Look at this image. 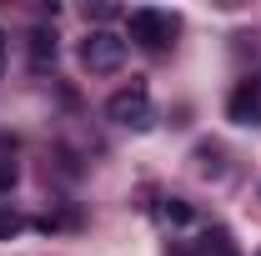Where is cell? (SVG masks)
Instances as JSON below:
<instances>
[{
  "mask_svg": "<svg viewBox=\"0 0 261 256\" xmlns=\"http://www.w3.org/2000/svg\"><path fill=\"white\" fill-rule=\"evenodd\" d=\"M176 31H181V20H176L171 10H151V5H141V10H130V15H126V35L141 45V50H166Z\"/></svg>",
  "mask_w": 261,
  "mask_h": 256,
  "instance_id": "cell-1",
  "label": "cell"
},
{
  "mask_svg": "<svg viewBox=\"0 0 261 256\" xmlns=\"http://www.w3.org/2000/svg\"><path fill=\"white\" fill-rule=\"evenodd\" d=\"M106 116H111L116 126H126V131H151L156 111H151V91H146V81H130L126 91H116V96L106 100Z\"/></svg>",
  "mask_w": 261,
  "mask_h": 256,
  "instance_id": "cell-2",
  "label": "cell"
},
{
  "mask_svg": "<svg viewBox=\"0 0 261 256\" xmlns=\"http://www.w3.org/2000/svg\"><path fill=\"white\" fill-rule=\"evenodd\" d=\"M81 65L91 70V75H111V70H121L126 65V40L116 31H91L81 40Z\"/></svg>",
  "mask_w": 261,
  "mask_h": 256,
  "instance_id": "cell-3",
  "label": "cell"
},
{
  "mask_svg": "<svg viewBox=\"0 0 261 256\" xmlns=\"http://www.w3.org/2000/svg\"><path fill=\"white\" fill-rule=\"evenodd\" d=\"M226 116L236 126H256L261 121V81H236V91L226 100Z\"/></svg>",
  "mask_w": 261,
  "mask_h": 256,
  "instance_id": "cell-4",
  "label": "cell"
},
{
  "mask_svg": "<svg viewBox=\"0 0 261 256\" xmlns=\"http://www.w3.org/2000/svg\"><path fill=\"white\" fill-rule=\"evenodd\" d=\"M186 256H236V241H231L221 226H211V231H201L191 246H186Z\"/></svg>",
  "mask_w": 261,
  "mask_h": 256,
  "instance_id": "cell-5",
  "label": "cell"
},
{
  "mask_svg": "<svg viewBox=\"0 0 261 256\" xmlns=\"http://www.w3.org/2000/svg\"><path fill=\"white\" fill-rule=\"evenodd\" d=\"M156 216H161V226H191V221H196V211L186 206V201H176V196L156 206Z\"/></svg>",
  "mask_w": 261,
  "mask_h": 256,
  "instance_id": "cell-6",
  "label": "cell"
},
{
  "mask_svg": "<svg viewBox=\"0 0 261 256\" xmlns=\"http://www.w3.org/2000/svg\"><path fill=\"white\" fill-rule=\"evenodd\" d=\"M31 61H35V65L56 61V35H50V31H35V35H31Z\"/></svg>",
  "mask_w": 261,
  "mask_h": 256,
  "instance_id": "cell-7",
  "label": "cell"
},
{
  "mask_svg": "<svg viewBox=\"0 0 261 256\" xmlns=\"http://www.w3.org/2000/svg\"><path fill=\"white\" fill-rule=\"evenodd\" d=\"M25 231V216H15V211H0V241H10V236H20Z\"/></svg>",
  "mask_w": 261,
  "mask_h": 256,
  "instance_id": "cell-8",
  "label": "cell"
},
{
  "mask_svg": "<svg viewBox=\"0 0 261 256\" xmlns=\"http://www.w3.org/2000/svg\"><path fill=\"white\" fill-rule=\"evenodd\" d=\"M0 70H5V31H0Z\"/></svg>",
  "mask_w": 261,
  "mask_h": 256,
  "instance_id": "cell-9",
  "label": "cell"
},
{
  "mask_svg": "<svg viewBox=\"0 0 261 256\" xmlns=\"http://www.w3.org/2000/svg\"><path fill=\"white\" fill-rule=\"evenodd\" d=\"M256 256H261V251H256Z\"/></svg>",
  "mask_w": 261,
  "mask_h": 256,
  "instance_id": "cell-10",
  "label": "cell"
}]
</instances>
